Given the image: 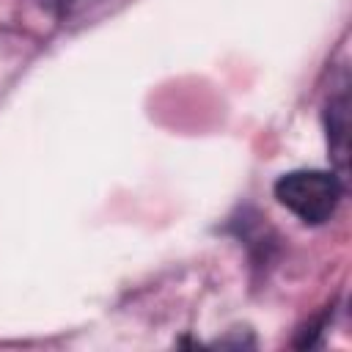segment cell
I'll return each mask as SVG.
<instances>
[{
	"instance_id": "cell-1",
	"label": "cell",
	"mask_w": 352,
	"mask_h": 352,
	"mask_svg": "<svg viewBox=\"0 0 352 352\" xmlns=\"http://www.w3.org/2000/svg\"><path fill=\"white\" fill-rule=\"evenodd\" d=\"M275 198L302 223L322 226L338 209L341 182L327 170H289L275 182Z\"/></svg>"
},
{
	"instance_id": "cell-2",
	"label": "cell",
	"mask_w": 352,
	"mask_h": 352,
	"mask_svg": "<svg viewBox=\"0 0 352 352\" xmlns=\"http://www.w3.org/2000/svg\"><path fill=\"white\" fill-rule=\"evenodd\" d=\"M346 94L341 91L327 104V140L338 162V173H346V129H349V113H346Z\"/></svg>"
},
{
	"instance_id": "cell-3",
	"label": "cell",
	"mask_w": 352,
	"mask_h": 352,
	"mask_svg": "<svg viewBox=\"0 0 352 352\" xmlns=\"http://www.w3.org/2000/svg\"><path fill=\"white\" fill-rule=\"evenodd\" d=\"M91 3H96V0H38V6L58 19H72V16L82 14Z\"/></svg>"
}]
</instances>
